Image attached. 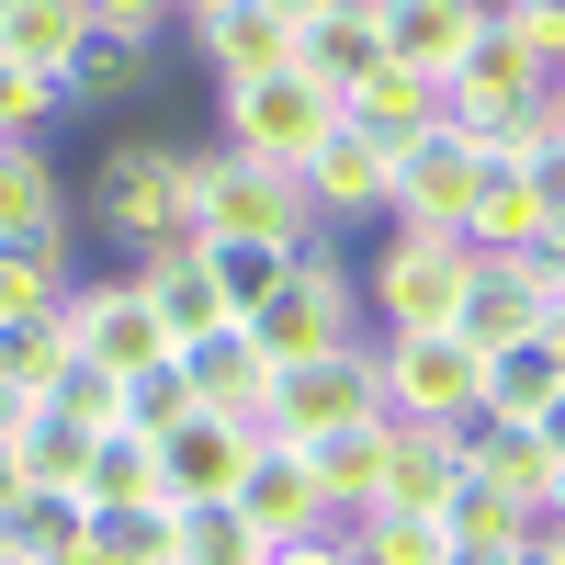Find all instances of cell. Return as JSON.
<instances>
[{"label": "cell", "mask_w": 565, "mask_h": 565, "mask_svg": "<svg viewBox=\"0 0 565 565\" xmlns=\"http://www.w3.org/2000/svg\"><path fill=\"white\" fill-rule=\"evenodd\" d=\"M476 170H487V148H476V136H452V125L407 136V148H396V193H385V226H452V238H463Z\"/></svg>", "instance_id": "8fae6325"}, {"label": "cell", "mask_w": 565, "mask_h": 565, "mask_svg": "<svg viewBox=\"0 0 565 565\" xmlns=\"http://www.w3.org/2000/svg\"><path fill=\"white\" fill-rule=\"evenodd\" d=\"M170 362H181V385H193L204 407H238V418H260V396H271V351L249 340V317H226V328H204V340H181Z\"/></svg>", "instance_id": "e0dca14e"}, {"label": "cell", "mask_w": 565, "mask_h": 565, "mask_svg": "<svg viewBox=\"0 0 565 565\" xmlns=\"http://www.w3.org/2000/svg\"><path fill=\"white\" fill-rule=\"evenodd\" d=\"M351 418H385V385H373V351H317V362H271V396H260V430L271 441H328Z\"/></svg>", "instance_id": "8992f818"}, {"label": "cell", "mask_w": 565, "mask_h": 565, "mask_svg": "<svg viewBox=\"0 0 565 565\" xmlns=\"http://www.w3.org/2000/svg\"><path fill=\"white\" fill-rule=\"evenodd\" d=\"M57 90H68L79 114H90V103H136V90H148V34H125V23H90Z\"/></svg>", "instance_id": "f1b7e54d"}, {"label": "cell", "mask_w": 565, "mask_h": 565, "mask_svg": "<svg viewBox=\"0 0 565 565\" xmlns=\"http://www.w3.org/2000/svg\"><path fill=\"white\" fill-rule=\"evenodd\" d=\"M532 103H543V57H532V34L509 23V12H487L476 57H463V68L441 79V125H452V136H476V148H487V136H498L509 114H532Z\"/></svg>", "instance_id": "ba28073f"}, {"label": "cell", "mask_w": 565, "mask_h": 565, "mask_svg": "<svg viewBox=\"0 0 565 565\" xmlns=\"http://www.w3.org/2000/svg\"><path fill=\"white\" fill-rule=\"evenodd\" d=\"M441 532H452V554H463V565H509L521 543H543V532H554V509H543V498H509V487H487V476H463V487H452V509H441Z\"/></svg>", "instance_id": "2e32d148"}, {"label": "cell", "mask_w": 565, "mask_h": 565, "mask_svg": "<svg viewBox=\"0 0 565 565\" xmlns=\"http://www.w3.org/2000/svg\"><path fill=\"white\" fill-rule=\"evenodd\" d=\"M452 565H463V554H452Z\"/></svg>", "instance_id": "db71d44e"}, {"label": "cell", "mask_w": 565, "mask_h": 565, "mask_svg": "<svg viewBox=\"0 0 565 565\" xmlns=\"http://www.w3.org/2000/svg\"><path fill=\"white\" fill-rule=\"evenodd\" d=\"M0 238H68V181L45 159V136L0 148Z\"/></svg>", "instance_id": "603a6c76"}, {"label": "cell", "mask_w": 565, "mask_h": 565, "mask_svg": "<svg viewBox=\"0 0 565 565\" xmlns=\"http://www.w3.org/2000/svg\"><path fill=\"white\" fill-rule=\"evenodd\" d=\"M306 181V204H317V226H362V215H385V193H396V148H373V136L340 114V136L295 170Z\"/></svg>", "instance_id": "7c38bea8"}, {"label": "cell", "mask_w": 565, "mask_h": 565, "mask_svg": "<svg viewBox=\"0 0 565 565\" xmlns=\"http://www.w3.org/2000/svg\"><path fill=\"white\" fill-rule=\"evenodd\" d=\"M204 238L317 249L328 226H317V204H306V181H295V170H271V159H238V148H215V159H204Z\"/></svg>", "instance_id": "5b68a950"}, {"label": "cell", "mask_w": 565, "mask_h": 565, "mask_svg": "<svg viewBox=\"0 0 565 565\" xmlns=\"http://www.w3.org/2000/svg\"><path fill=\"white\" fill-rule=\"evenodd\" d=\"M543 114H554V136H565V79H543Z\"/></svg>", "instance_id": "c3c4849f"}, {"label": "cell", "mask_w": 565, "mask_h": 565, "mask_svg": "<svg viewBox=\"0 0 565 565\" xmlns=\"http://www.w3.org/2000/svg\"><path fill=\"white\" fill-rule=\"evenodd\" d=\"M68 238H0V328H23V317H57L68 306Z\"/></svg>", "instance_id": "f546056e"}, {"label": "cell", "mask_w": 565, "mask_h": 565, "mask_svg": "<svg viewBox=\"0 0 565 565\" xmlns=\"http://www.w3.org/2000/svg\"><path fill=\"white\" fill-rule=\"evenodd\" d=\"M181 12H215V0H181Z\"/></svg>", "instance_id": "816d5d0a"}, {"label": "cell", "mask_w": 565, "mask_h": 565, "mask_svg": "<svg viewBox=\"0 0 565 565\" xmlns=\"http://www.w3.org/2000/svg\"><path fill=\"white\" fill-rule=\"evenodd\" d=\"M532 328H543V295L521 282V260H476V295H463L452 340L487 362V351H509V340H532Z\"/></svg>", "instance_id": "d4e9b609"}, {"label": "cell", "mask_w": 565, "mask_h": 565, "mask_svg": "<svg viewBox=\"0 0 565 565\" xmlns=\"http://www.w3.org/2000/svg\"><path fill=\"white\" fill-rule=\"evenodd\" d=\"M249 340H260L271 362H317V351H351V340H362V271L340 260V226H328L317 249H295L282 295L249 317Z\"/></svg>", "instance_id": "3957f363"}, {"label": "cell", "mask_w": 565, "mask_h": 565, "mask_svg": "<svg viewBox=\"0 0 565 565\" xmlns=\"http://www.w3.org/2000/svg\"><path fill=\"white\" fill-rule=\"evenodd\" d=\"M498 0H385V57L418 68V79H452L463 57H476Z\"/></svg>", "instance_id": "9a60e30c"}, {"label": "cell", "mask_w": 565, "mask_h": 565, "mask_svg": "<svg viewBox=\"0 0 565 565\" xmlns=\"http://www.w3.org/2000/svg\"><path fill=\"white\" fill-rule=\"evenodd\" d=\"M204 271H215V295L238 306V317H260V306L282 295V271H295V249H260V238H204Z\"/></svg>", "instance_id": "8d00e7d4"}, {"label": "cell", "mask_w": 565, "mask_h": 565, "mask_svg": "<svg viewBox=\"0 0 565 565\" xmlns=\"http://www.w3.org/2000/svg\"><path fill=\"white\" fill-rule=\"evenodd\" d=\"M521 282H532L543 306L565 295V215H543V226H532V249H521Z\"/></svg>", "instance_id": "7bdbcfd3"}, {"label": "cell", "mask_w": 565, "mask_h": 565, "mask_svg": "<svg viewBox=\"0 0 565 565\" xmlns=\"http://www.w3.org/2000/svg\"><path fill=\"white\" fill-rule=\"evenodd\" d=\"M68 340L103 373H148V362H170V317L136 271H90V282H68Z\"/></svg>", "instance_id": "9c48e42d"}, {"label": "cell", "mask_w": 565, "mask_h": 565, "mask_svg": "<svg viewBox=\"0 0 565 565\" xmlns=\"http://www.w3.org/2000/svg\"><path fill=\"white\" fill-rule=\"evenodd\" d=\"M193 407H204V396L181 385V362H148V373H125V430H136V441H170Z\"/></svg>", "instance_id": "ab89813d"}, {"label": "cell", "mask_w": 565, "mask_h": 565, "mask_svg": "<svg viewBox=\"0 0 565 565\" xmlns=\"http://www.w3.org/2000/svg\"><path fill=\"white\" fill-rule=\"evenodd\" d=\"M90 226L125 238L136 260L204 238V159H193V148H159V136L103 148V170H90Z\"/></svg>", "instance_id": "6da1fadb"}, {"label": "cell", "mask_w": 565, "mask_h": 565, "mask_svg": "<svg viewBox=\"0 0 565 565\" xmlns=\"http://www.w3.org/2000/svg\"><path fill=\"white\" fill-rule=\"evenodd\" d=\"M373 385H385V418H418V430H463L487 396V362L452 340V328H385L373 340Z\"/></svg>", "instance_id": "277c9868"}, {"label": "cell", "mask_w": 565, "mask_h": 565, "mask_svg": "<svg viewBox=\"0 0 565 565\" xmlns=\"http://www.w3.org/2000/svg\"><path fill=\"white\" fill-rule=\"evenodd\" d=\"M463 476L554 509V452H543V430H521V418H463Z\"/></svg>", "instance_id": "4316f807"}, {"label": "cell", "mask_w": 565, "mask_h": 565, "mask_svg": "<svg viewBox=\"0 0 565 565\" xmlns=\"http://www.w3.org/2000/svg\"><path fill=\"white\" fill-rule=\"evenodd\" d=\"M45 407H57L68 430H90V441H103V430H125V373H103V362H68L57 385H45Z\"/></svg>", "instance_id": "f35d334b"}, {"label": "cell", "mask_w": 565, "mask_h": 565, "mask_svg": "<svg viewBox=\"0 0 565 565\" xmlns=\"http://www.w3.org/2000/svg\"><path fill=\"white\" fill-rule=\"evenodd\" d=\"M12 463H23V487H90V430H68L57 407H34L23 430H12Z\"/></svg>", "instance_id": "836d02e7"}, {"label": "cell", "mask_w": 565, "mask_h": 565, "mask_svg": "<svg viewBox=\"0 0 565 565\" xmlns=\"http://www.w3.org/2000/svg\"><path fill=\"white\" fill-rule=\"evenodd\" d=\"M57 114H68V90H57V79H45V68H12V57H0V148H12V136H45Z\"/></svg>", "instance_id": "60d3db41"}, {"label": "cell", "mask_w": 565, "mask_h": 565, "mask_svg": "<svg viewBox=\"0 0 565 565\" xmlns=\"http://www.w3.org/2000/svg\"><path fill=\"white\" fill-rule=\"evenodd\" d=\"M0 565H12V554H0Z\"/></svg>", "instance_id": "f5cc1de1"}, {"label": "cell", "mask_w": 565, "mask_h": 565, "mask_svg": "<svg viewBox=\"0 0 565 565\" xmlns=\"http://www.w3.org/2000/svg\"><path fill=\"white\" fill-rule=\"evenodd\" d=\"M90 509H148L159 498V441H136V430H103L90 441V487H79ZM170 509V498H159Z\"/></svg>", "instance_id": "d6a6232c"}, {"label": "cell", "mask_w": 565, "mask_h": 565, "mask_svg": "<svg viewBox=\"0 0 565 565\" xmlns=\"http://www.w3.org/2000/svg\"><path fill=\"white\" fill-rule=\"evenodd\" d=\"M509 565H554V554H543V543H521V554H509Z\"/></svg>", "instance_id": "f907efd6"}, {"label": "cell", "mask_w": 565, "mask_h": 565, "mask_svg": "<svg viewBox=\"0 0 565 565\" xmlns=\"http://www.w3.org/2000/svg\"><path fill=\"white\" fill-rule=\"evenodd\" d=\"M79 543H90V498H68V487H23L0 509V554L12 565H68Z\"/></svg>", "instance_id": "484cf974"}, {"label": "cell", "mask_w": 565, "mask_h": 565, "mask_svg": "<svg viewBox=\"0 0 565 565\" xmlns=\"http://www.w3.org/2000/svg\"><path fill=\"white\" fill-rule=\"evenodd\" d=\"M238 509H249V532H260V543H306V532H340L295 441H260V452H249V476H238Z\"/></svg>", "instance_id": "5bb4252c"}, {"label": "cell", "mask_w": 565, "mask_h": 565, "mask_svg": "<svg viewBox=\"0 0 565 565\" xmlns=\"http://www.w3.org/2000/svg\"><path fill=\"white\" fill-rule=\"evenodd\" d=\"M90 554L103 565H181V521L148 498V509H90Z\"/></svg>", "instance_id": "d590c367"}, {"label": "cell", "mask_w": 565, "mask_h": 565, "mask_svg": "<svg viewBox=\"0 0 565 565\" xmlns=\"http://www.w3.org/2000/svg\"><path fill=\"white\" fill-rule=\"evenodd\" d=\"M181 0H90V23H125V34H159Z\"/></svg>", "instance_id": "ee69618b"}, {"label": "cell", "mask_w": 565, "mask_h": 565, "mask_svg": "<svg viewBox=\"0 0 565 565\" xmlns=\"http://www.w3.org/2000/svg\"><path fill=\"white\" fill-rule=\"evenodd\" d=\"M543 452H554V463H565V396H554V407H543Z\"/></svg>", "instance_id": "bcb514c9"}, {"label": "cell", "mask_w": 565, "mask_h": 565, "mask_svg": "<svg viewBox=\"0 0 565 565\" xmlns=\"http://www.w3.org/2000/svg\"><path fill=\"white\" fill-rule=\"evenodd\" d=\"M79 362V340H68V306L57 317H23V328H0V373H12V385L45 407V385H57V373Z\"/></svg>", "instance_id": "74e56055"}, {"label": "cell", "mask_w": 565, "mask_h": 565, "mask_svg": "<svg viewBox=\"0 0 565 565\" xmlns=\"http://www.w3.org/2000/svg\"><path fill=\"white\" fill-rule=\"evenodd\" d=\"M23 498V463H12V441H0V509H12Z\"/></svg>", "instance_id": "7dc6e473"}, {"label": "cell", "mask_w": 565, "mask_h": 565, "mask_svg": "<svg viewBox=\"0 0 565 565\" xmlns=\"http://www.w3.org/2000/svg\"><path fill=\"white\" fill-rule=\"evenodd\" d=\"M271 12H282V23L306 34V23H328V12H351V0H271Z\"/></svg>", "instance_id": "f6af8a7d"}, {"label": "cell", "mask_w": 565, "mask_h": 565, "mask_svg": "<svg viewBox=\"0 0 565 565\" xmlns=\"http://www.w3.org/2000/svg\"><path fill=\"white\" fill-rule=\"evenodd\" d=\"M295 68L328 90V103H351V79L362 68H385V0H351V12H328L295 34Z\"/></svg>", "instance_id": "d6986e66"}, {"label": "cell", "mask_w": 565, "mask_h": 565, "mask_svg": "<svg viewBox=\"0 0 565 565\" xmlns=\"http://www.w3.org/2000/svg\"><path fill=\"white\" fill-rule=\"evenodd\" d=\"M306 476H317V498H328V521H362L373 487H385V418H351V430L306 441Z\"/></svg>", "instance_id": "cb8c5ba5"}, {"label": "cell", "mask_w": 565, "mask_h": 565, "mask_svg": "<svg viewBox=\"0 0 565 565\" xmlns=\"http://www.w3.org/2000/svg\"><path fill=\"white\" fill-rule=\"evenodd\" d=\"M362 565H452V532L441 509H362V521H340Z\"/></svg>", "instance_id": "1f68e13d"}, {"label": "cell", "mask_w": 565, "mask_h": 565, "mask_svg": "<svg viewBox=\"0 0 565 565\" xmlns=\"http://www.w3.org/2000/svg\"><path fill=\"white\" fill-rule=\"evenodd\" d=\"M193 45H204L215 90H238V79H271V68H295V23H282L271 0H215V12H193Z\"/></svg>", "instance_id": "4fadbf2b"}, {"label": "cell", "mask_w": 565, "mask_h": 565, "mask_svg": "<svg viewBox=\"0 0 565 565\" xmlns=\"http://www.w3.org/2000/svg\"><path fill=\"white\" fill-rule=\"evenodd\" d=\"M476 295V249L452 226H385V249L362 260V317L373 328H452Z\"/></svg>", "instance_id": "7a4b0ae2"}, {"label": "cell", "mask_w": 565, "mask_h": 565, "mask_svg": "<svg viewBox=\"0 0 565 565\" xmlns=\"http://www.w3.org/2000/svg\"><path fill=\"white\" fill-rule=\"evenodd\" d=\"M509 23L532 34V57H543V79H565V0H498Z\"/></svg>", "instance_id": "b9f144b4"}, {"label": "cell", "mask_w": 565, "mask_h": 565, "mask_svg": "<svg viewBox=\"0 0 565 565\" xmlns=\"http://www.w3.org/2000/svg\"><path fill=\"white\" fill-rule=\"evenodd\" d=\"M136 282H148V295H159V317H170V351L238 317V306L215 295V271H204V238H181V249H148V260H136Z\"/></svg>", "instance_id": "7402d4cb"}, {"label": "cell", "mask_w": 565, "mask_h": 565, "mask_svg": "<svg viewBox=\"0 0 565 565\" xmlns=\"http://www.w3.org/2000/svg\"><path fill=\"white\" fill-rule=\"evenodd\" d=\"M452 487H463V430L385 418V487H373V509H452Z\"/></svg>", "instance_id": "ac0fdd59"}, {"label": "cell", "mask_w": 565, "mask_h": 565, "mask_svg": "<svg viewBox=\"0 0 565 565\" xmlns=\"http://www.w3.org/2000/svg\"><path fill=\"white\" fill-rule=\"evenodd\" d=\"M79 34H90V0H0V57H12V68L68 79Z\"/></svg>", "instance_id": "83f0119b"}, {"label": "cell", "mask_w": 565, "mask_h": 565, "mask_svg": "<svg viewBox=\"0 0 565 565\" xmlns=\"http://www.w3.org/2000/svg\"><path fill=\"white\" fill-rule=\"evenodd\" d=\"M328 136H340V103H328L306 68H271V79H238V90H226V148H238V159L306 170Z\"/></svg>", "instance_id": "52a82bcc"}, {"label": "cell", "mask_w": 565, "mask_h": 565, "mask_svg": "<svg viewBox=\"0 0 565 565\" xmlns=\"http://www.w3.org/2000/svg\"><path fill=\"white\" fill-rule=\"evenodd\" d=\"M554 396H565L554 351H543V340H509V351H487V396H476V418H521V430H543Z\"/></svg>", "instance_id": "4dcf8cb0"}, {"label": "cell", "mask_w": 565, "mask_h": 565, "mask_svg": "<svg viewBox=\"0 0 565 565\" xmlns=\"http://www.w3.org/2000/svg\"><path fill=\"white\" fill-rule=\"evenodd\" d=\"M543 554H554V565H565V509H554V532H543Z\"/></svg>", "instance_id": "681fc988"}, {"label": "cell", "mask_w": 565, "mask_h": 565, "mask_svg": "<svg viewBox=\"0 0 565 565\" xmlns=\"http://www.w3.org/2000/svg\"><path fill=\"white\" fill-rule=\"evenodd\" d=\"M532 226H543L532 170H521V159H487V170H476V204H463V249H476V260H521Z\"/></svg>", "instance_id": "ffe728a7"}, {"label": "cell", "mask_w": 565, "mask_h": 565, "mask_svg": "<svg viewBox=\"0 0 565 565\" xmlns=\"http://www.w3.org/2000/svg\"><path fill=\"white\" fill-rule=\"evenodd\" d=\"M181 521V565H271V543L249 532L238 498H204V509H170Z\"/></svg>", "instance_id": "e575fe53"}, {"label": "cell", "mask_w": 565, "mask_h": 565, "mask_svg": "<svg viewBox=\"0 0 565 565\" xmlns=\"http://www.w3.org/2000/svg\"><path fill=\"white\" fill-rule=\"evenodd\" d=\"M260 441H271L260 418H238V407H193V418L159 441V498H170V509L238 498V476H249V452H260Z\"/></svg>", "instance_id": "30bf717a"}, {"label": "cell", "mask_w": 565, "mask_h": 565, "mask_svg": "<svg viewBox=\"0 0 565 565\" xmlns=\"http://www.w3.org/2000/svg\"><path fill=\"white\" fill-rule=\"evenodd\" d=\"M340 114L373 136V148H407V136H430V125H441V79H418V68L385 57V68H362V79H351V103H340Z\"/></svg>", "instance_id": "44dd1931"}]
</instances>
